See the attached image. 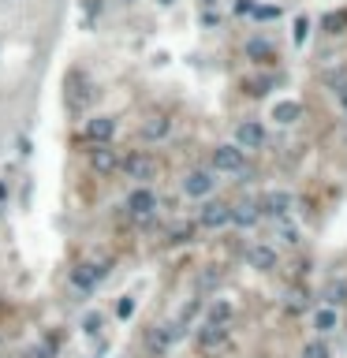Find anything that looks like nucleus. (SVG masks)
<instances>
[{
    "label": "nucleus",
    "mask_w": 347,
    "mask_h": 358,
    "mask_svg": "<svg viewBox=\"0 0 347 358\" xmlns=\"http://www.w3.org/2000/svg\"><path fill=\"white\" fill-rule=\"evenodd\" d=\"M90 97H94V82H90L86 71H68V79H63V101H68L71 112H86Z\"/></svg>",
    "instance_id": "1"
},
{
    "label": "nucleus",
    "mask_w": 347,
    "mask_h": 358,
    "mask_svg": "<svg viewBox=\"0 0 347 358\" xmlns=\"http://www.w3.org/2000/svg\"><path fill=\"white\" fill-rule=\"evenodd\" d=\"M120 172H123L127 179L150 183V179H157L161 161L153 157V153H146V150H135V153H127V157H120Z\"/></svg>",
    "instance_id": "2"
},
{
    "label": "nucleus",
    "mask_w": 347,
    "mask_h": 358,
    "mask_svg": "<svg viewBox=\"0 0 347 358\" xmlns=\"http://www.w3.org/2000/svg\"><path fill=\"white\" fill-rule=\"evenodd\" d=\"M108 269H112L108 261H82V265L71 269V288L75 291H94L97 284L108 277Z\"/></svg>",
    "instance_id": "3"
},
{
    "label": "nucleus",
    "mask_w": 347,
    "mask_h": 358,
    "mask_svg": "<svg viewBox=\"0 0 347 358\" xmlns=\"http://www.w3.org/2000/svg\"><path fill=\"white\" fill-rule=\"evenodd\" d=\"M213 172H228V176H239V172L246 168V150H239V146H217L213 150Z\"/></svg>",
    "instance_id": "4"
},
{
    "label": "nucleus",
    "mask_w": 347,
    "mask_h": 358,
    "mask_svg": "<svg viewBox=\"0 0 347 358\" xmlns=\"http://www.w3.org/2000/svg\"><path fill=\"white\" fill-rule=\"evenodd\" d=\"M90 168H94L97 176H112V172H120V153L112 150V142H94L90 146Z\"/></svg>",
    "instance_id": "5"
},
{
    "label": "nucleus",
    "mask_w": 347,
    "mask_h": 358,
    "mask_svg": "<svg viewBox=\"0 0 347 358\" xmlns=\"http://www.w3.org/2000/svg\"><path fill=\"white\" fill-rule=\"evenodd\" d=\"M198 224L209 228V232H217V228H228L232 224V201H206L202 213H198Z\"/></svg>",
    "instance_id": "6"
},
{
    "label": "nucleus",
    "mask_w": 347,
    "mask_h": 358,
    "mask_svg": "<svg viewBox=\"0 0 347 358\" xmlns=\"http://www.w3.org/2000/svg\"><path fill=\"white\" fill-rule=\"evenodd\" d=\"M123 209H127L131 217H153V213H157V190H150V187H135L131 195H127Z\"/></svg>",
    "instance_id": "7"
},
{
    "label": "nucleus",
    "mask_w": 347,
    "mask_h": 358,
    "mask_svg": "<svg viewBox=\"0 0 347 358\" xmlns=\"http://www.w3.org/2000/svg\"><path fill=\"white\" fill-rule=\"evenodd\" d=\"M179 187H184L187 198H209V195H213V187H217V179H213V172L195 168V172H187V176H184Z\"/></svg>",
    "instance_id": "8"
},
{
    "label": "nucleus",
    "mask_w": 347,
    "mask_h": 358,
    "mask_svg": "<svg viewBox=\"0 0 347 358\" xmlns=\"http://www.w3.org/2000/svg\"><path fill=\"white\" fill-rule=\"evenodd\" d=\"M179 336H184V321H179V325H161V328H150V332H146V347H150V351H157V355H164V351H168V347L179 339Z\"/></svg>",
    "instance_id": "9"
},
{
    "label": "nucleus",
    "mask_w": 347,
    "mask_h": 358,
    "mask_svg": "<svg viewBox=\"0 0 347 358\" xmlns=\"http://www.w3.org/2000/svg\"><path fill=\"white\" fill-rule=\"evenodd\" d=\"M235 146H239V150H261V146H266V127H261L258 119H243V123L235 127Z\"/></svg>",
    "instance_id": "10"
},
{
    "label": "nucleus",
    "mask_w": 347,
    "mask_h": 358,
    "mask_svg": "<svg viewBox=\"0 0 347 358\" xmlns=\"http://www.w3.org/2000/svg\"><path fill=\"white\" fill-rule=\"evenodd\" d=\"M112 135H116L112 116H94V119H86V127H82V139L86 142H112Z\"/></svg>",
    "instance_id": "11"
},
{
    "label": "nucleus",
    "mask_w": 347,
    "mask_h": 358,
    "mask_svg": "<svg viewBox=\"0 0 347 358\" xmlns=\"http://www.w3.org/2000/svg\"><path fill=\"white\" fill-rule=\"evenodd\" d=\"M224 339H228V325H221V321H206L198 328V347L202 351H217V347H224Z\"/></svg>",
    "instance_id": "12"
},
{
    "label": "nucleus",
    "mask_w": 347,
    "mask_h": 358,
    "mask_svg": "<svg viewBox=\"0 0 347 358\" xmlns=\"http://www.w3.org/2000/svg\"><path fill=\"white\" fill-rule=\"evenodd\" d=\"M261 220V206H258V198H243L239 206H232V224H239V228H254Z\"/></svg>",
    "instance_id": "13"
},
{
    "label": "nucleus",
    "mask_w": 347,
    "mask_h": 358,
    "mask_svg": "<svg viewBox=\"0 0 347 358\" xmlns=\"http://www.w3.org/2000/svg\"><path fill=\"white\" fill-rule=\"evenodd\" d=\"M258 206H261V217H277V220H284L288 217V209H291V195H288V190H272V195H266V198H261L258 201Z\"/></svg>",
    "instance_id": "14"
},
{
    "label": "nucleus",
    "mask_w": 347,
    "mask_h": 358,
    "mask_svg": "<svg viewBox=\"0 0 347 358\" xmlns=\"http://www.w3.org/2000/svg\"><path fill=\"white\" fill-rule=\"evenodd\" d=\"M246 261H250L258 272H272V269H277V250L266 246V243H258V246H250V250H246Z\"/></svg>",
    "instance_id": "15"
},
{
    "label": "nucleus",
    "mask_w": 347,
    "mask_h": 358,
    "mask_svg": "<svg viewBox=\"0 0 347 358\" xmlns=\"http://www.w3.org/2000/svg\"><path fill=\"white\" fill-rule=\"evenodd\" d=\"M299 116H303V105H299V101H277V105H272V112H269V119H277L280 127L295 123Z\"/></svg>",
    "instance_id": "16"
},
{
    "label": "nucleus",
    "mask_w": 347,
    "mask_h": 358,
    "mask_svg": "<svg viewBox=\"0 0 347 358\" xmlns=\"http://www.w3.org/2000/svg\"><path fill=\"white\" fill-rule=\"evenodd\" d=\"M246 60H254V63H272V60H277V49H272L269 41H261V38H250V41H246Z\"/></svg>",
    "instance_id": "17"
},
{
    "label": "nucleus",
    "mask_w": 347,
    "mask_h": 358,
    "mask_svg": "<svg viewBox=\"0 0 347 358\" xmlns=\"http://www.w3.org/2000/svg\"><path fill=\"white\" fill-rule=\"evenodd\" d=\"M168 131H172V119L168 116H150V119H146V127H142V139L153 142V139H164Z\"/></svg>",
    "instance_id": "18"
},
{
    "label": "nucleus",
    "mask_w": 347,
    "mask_h": 358,
    "mask_svg": "<svg viewBox=\"0 0 347 358\" xmlns=\"http://www.w3.org/2000/svg\"><path fill=\"white\" fill-rule=\"evenodd\" d=\"M321 82H325V90L340 94V90L347 86V68H325V71H321Z\"/></svg>",
    "instance_id": "19"
},
{
    "label": "nucleus",
    "mask_w": 347,
    "mask_h": 358,
    "mask_svg": "<svg viewBox=\"0 0 347 358\" xmlns=\"http://www.w3.org/2000/svg\"><path fill=\"white\" fill-rule=\"evenodd\" d=\"M321 26H325V34H347V12H328Z\"/></svg>",
    "instance_id": "20"
},
{
    "label": "nucleus",
    "mask_w": 347,
    "mask_h": 358,
    "mask_svg": "<svg viewBox=\"0 0 347 358\" xmlns=\"http://www.w3.org/2000/svg\"><path fill=\"white\" fill-rule=\"evenodd\" d=\"M314 328H317V332H336V310H317V314H314Z\"/></svg>",
    "instance_id": "21"
},
{
    "label": "nucleus",
    "mask_w": 347,
    "mask_h": 358,
    "mask_svg": "<svg viewBox=\"0 0 347 358\" xmlns=\"http://www.w3.org/2000/svg\"><path fill=\"white\" fill-rule=\"evenodd\" d=\"M246 90H250V97H266L269 90H272V79L266 75V79H250V82H243Z\"/></svg>",
    "instance_id": "22"
},
{
    "label": "nucleus",
    "mask_w": 347,
    "mask_h": 358,
    "mask_svg": "<svg viewBox=\"0 0 347 358\" xmlns=\"http://www.w3.org/2000/svg\"><path fill=\"white\" fill-rule=\"evenodd\" d=\"M328 302H333V306H340V302H347V280H340V284H328Z\"/></svg>",
    "instance_id": "23"
},
{
    "label": "nucleus",
    "mask_w": 347,
    "mask_h": 358,
    "mask_svg": "<svg viewBox=\"0 0 347 358\" xmlns=\"http://www.w3.org/2000/svg\"><path fill=\"white\" fill-rule=\"evenodd\" d=\"M303 358H333V355H328V347L321 344V339H310V344L303 347Z\"/></svg>",
    "instance_id": "24"
},
{
    "label": "nucleus",
    "mask_w": 347,
    "mask_h": 358,
    "mask_svg": "<svg viewBox=\"0 0 347 358\" xmlns=\"http://www.w3.org/2000/svg\"><path fill=\"white\" fill-rule=\"evenodd\" d=\"M228 317H232V306H228V302H213V306H209V321L228 325Z\"/></svg>",
    "instance_id": "25"
},
{
    "label": "nucleus",
    "mask_w": 347,
    "mask_h": 358,
    "mask_svg": "<svg viewBox=\"0 0 347 358\" xmlns=\"http://www.w3.org/2000/svg\"><path fill=\"white\" fill-rule=\"evenodd\" d=\"M101 325H105V317H101V314H86V317H82V332H90V336L101 332Z\"/></svg>",
    "instance_id": "26"
},
{
    "label": "nucleus",
    "mask_w": 347,
    "mask_h": 358,
    "mask_svg": "<svg viewBox=\"0 0 347 358\" xmlns=\"http://www.w3.org/2000/svg\"><path fill=\"white\" fill-rule=\"evenodd\" d=\"M310 38V15H299L295 19V45H306Z\"/></svg>",
    "instance_id": "27"
},
{
    "label": "nucleus",
    "mask_w": 347,
    "mask_h": 358,
    "mask_svg": "<svg viewBox=\"0 0 347 358\" xmlns=\"http://www.w3.org/2000/svg\"><path fill=\"white\" fill-rule=\"evenodd\" d=\"M195 239V224H187V228H172V239L168 243H190Z\"/></svg>",
    "instance_id": "28"
},
{
    "label": "nucleus",
    "mask_w": 347,
    "mask_h": 358,
    "mask_svg": "<svg viewBox=\"0 0 347 358\" xmlns=\"http://www.w3.org/2000/svg\"><path fill=\"white\" fill-rule=\"evenodd\" d=\"M254 15H258V19H280V4H258Z\"/></svg>",
    "instance_id": "29"
},
{
    "label": "nucleus",
    "mask_w": 347,
    "mask_h": 358,
    "mask_svg": "<svg viewBox=\"0 0 347 358\" xmlns=\"http://www.w3.org/2000/svg\"><path fill=\"white\" fill-rule=\"evenodd\" d=\"M116 314H120V317H131V314H135V299H131V295L120 299V302H116Z\"/></svg>",
    "instance_id": "30"
},
{
    "label": "nucleus",
    "mask_w": 347,
    "mask_h": 358,
    "mask_svg": "<svg viewBox=\"0 0 347 358\" xmlns=\"http://www.w3.org/2000/svg\"><path fill=\"white\" fill-rule=\"evenodd\" d=\"M94 15H101V0H86V26L94 23Z\"/></svg>",
    "instance_id": "31"
},
{
    "label": "nucleus",
    "mask_w": 347,
    "mask_h": 358,
    "mask_svg": "<svg viewBox=\"0 0 347 358\" xmlns=\"http://www.w3.org/2000/svg\"><path fill=\"white\" fill-rule=\"evenodd\" d=\"M254 0H235V15H254Z\"/></svg>",
    "instance_id": "32"
},
{
    "label": "nucleus",
    "mask_w": 347,
    "mask_h": 358,
    "mask_svg": "<svg viewBox=\"0 0 347 358\" xmlns=\"http://www.w3.org/2000/svg\"><path fill=\"white\" fill-rule=\"evenodd\" d=\"M306 306V295L303 291H291V302H288V310H303Z\"/></svg>",
    "instance_id": "33"
},
{
    "label": "nucleus",
    "mask_w": 347,
    "mask_h": 358,
    "mask_svg": "<svg viewBox=\"0 0 347 358\" xmlns=\"http://www.w3.org/2000/svg\"><path fill=\"white\" fill-rule=\"evenodd\" d=\"M30 358H52V344H41V347H34Z\"/></svg>",
    "instance_id": "34"
},
{
    "label": "nucleus",
    "mask_w": 347,
    "mask_h": 358,
    "mask_svg": "<svg viewBox=\"0 0 347 358\" xmlns=\"http://www.w3.org/2000/svg\"><path fill=\"white\" fill-rule=\"evenodd\" d=\"M217 280H221V272H202V288H213Z\"/></svg>",
    "instance_id": "35"
},
{
    "label": "nucleus",
    "mask_w": 347,
    "mask_h": 358,
    "mask_svg": "<svg viewBox=\"0 0 347 358\" xmlns=\"http://www.w3.org/2000/svg\"><path fill=\"white\" fill-rule=\"evenodd\" d=\"M336 101H340V108H344V112H347V86L340 90V94H336Z\"/></svg>",
    "instance_id": "36"
}]
</instances>
